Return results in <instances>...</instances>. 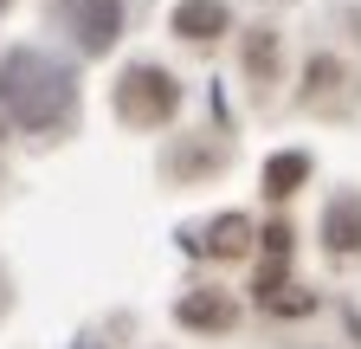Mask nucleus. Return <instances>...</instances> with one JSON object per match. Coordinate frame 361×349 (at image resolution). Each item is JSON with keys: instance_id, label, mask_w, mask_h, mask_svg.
I'll list each match as a JSON object with an SVG mask.
<instances>
[{"instance_id": "f257e3e1", "label": "nucleus", "mask_w": 361, "mask_h": 349, "mask_svg": "<svg viewBox=\"0 0 361 349\" xmlns=\"http://www.w3.org/2000/svg\"><path fill=\"white\" fill-rule=\"evenodd\" d=\"M0 110L20 129H71L78 117V71L39 46L0 52Z\"/></svg>"}, {"instance_id": "f03ea898", "label": "nucleus", "mask_w": 361, "mask_h": 349, "mask_svg": "<svg viewBox=\"0 0 361 349\" xmlns=\"http://www.w3.org/2000/svg\"><path fill=\"white\" fill-rule=\"evenodd\" d=\"M174 110H180V84H174L168 65L135 59V65L116 78V117H123L129 129H155V123H168Z\"/></svg>"}, {"instance_id": "7ed1b4c3", "label": "nucleus", "mask_w": 361, "mask_h": 349, "mask_svg": "<svg viewBox=\"0 0 361 349\" xmlns=\"http://www.w3.org/2000/svg\"><path fill=\"white\" fill-rule=\"evenodd\" d=\"M65 20L84 52H110L123 39V0H65Z\"/></svg>"}, {"instance_id": "20e7f679", "label": "nucleus", "mask_w": 361, "mask_h": 349, "mask_svg": "<svg viewBox=\"0 0 361 349\" xmlns=\"http://www.w3.org/2000/svg\"><path fill=\"white\" fill-rule=\"evenodd\" d=\"M303 104L342 110L348 104V65L342 59H310V71H303Z\"/></svg>"}, {"instance_id": "39448f33", "label": "nucleus", "mask_w": 361, "mask_h": 349, "mask_svg": "<svg viewBox=\"0 0 361 349\" xmlns=\"http://www.w3.org/2000/svg\"><path fill=\"white\" fill-rule=\"evenodd\" d=\"M168 26H174L180 39H219L226 26H233V13H226V0H180Z\"/></svg>"}, {"instance_id": "423d86ee", "label": "nucleus", "mask_w": 361, "mask_h": 349, "mask_svg": "<svg viewBox=\"0 0 361 349\" xmlns=\"http://www.w3.org/2000/svg\"><path fill=\"white\" fill-rule=\"evenodd\" d=\"M323 246L329 252H361V194H336L323 213Z\"/></svg>"}, {"instance_id": "0eeeda50", "label": "nucleus", "mask_w": 361, "mask_h": 349, "mask_svg": "<svg viewBox=\"0 0 361 349\" xmlns=\"http://www.w3.org/2000/svg\"><path fill=\"white\" fill-rule=\"evenodd\" d=\"M174 317L188 324V330H233V297H219V291H194V297H180L174 304Z\"/></svg>"}, {"instance_id": "6e6552de", "label": "nucleus", "mask_w": 361, "mask_h": 349, "mask_svg": "<svg viewBox=\"0 0 361 349\" xmlns=\"http://www.w3.org/2000/svg\"><path fill=\"white\" fill-rule=\"evenodd\" d=\"M303 182H310V155H303V149H284V155H271V162H264V194H271V201L297 194Z\"/></svg>"}, {"instance_id": "1a4fd4ad", "label": "nucleus", "mask_w": 361, "mask_h": 349, "mask_svg": "<svg viewBox=\"0 0 361 349\" xmlns=\"http://www.w3.org/2000/svg\"><path fill=\"white\" fill-rule=\"evenodd\" d=\"M213 259H239L245 246H252V220H245V213H226V220H213L207 227V239H200Z\"/></svg>"}, {"instance_id": "9d476101", "label": "nucleus", "mask_w": 361, "mask_h": 349, "mask_svg": "<svg viewBox=\"0 0 361 349\" xmlns=\"http://www.w3.org/2000/svg\"><path fill=\"white\" fill-rule=\"evenodd\" d=\"M245 71H252L258 84L278 78V32H271V26H258V32L245 39Z\"/></svg>"}]
</instances>
